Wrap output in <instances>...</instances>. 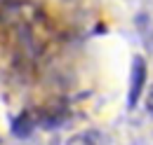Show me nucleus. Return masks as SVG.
I'll list each match as a JSON object with an SVG mask.
<instances>
[{
	"instance_id": "obj_1",
	"label": "nucleus",
	"mask_w": 153,
	"mask_h": 145,
	"mask_svg": "<svg viewBox=\"0 0 153 145\" xmlns=\"http://www.w3.org/2000/svg\"><path fill=\"white\" fill-rule=\"evenodd\" d=\"M144 82H146V61L141 56H134L132 72H130V91H127V105L134 108L139 96L144 94Z\"/></svg>"
},
{
	"instance_id": "obj_2",
	"label": "nucleus",
	"mask_w": 153,
	"mask_h": 145,
	"mask_svg": "<svg viewBox=\"0 0 153 145\" xmlns=\"http://www.w3.org/2000/svg\"><path fill=\"white\" fill-rule=\"evenodd\" d=\"M12 133L17 136V138H28L31 136V129H33V119H31V115L28 112H19L14 119H12Z\"/></svg>"
},
{
	"instance_id": "obj_3",
	"label": "nucleus",
	"mask_w": 153,
	"mask_h": 145,
	"mask_svg": "<svg viewBox=\"0 0 153 145\" xmlns=\"http://www.w3.org/2000/svg\"><path fill=\"white\" fill-rule=\"evenodd\" d=\"M66 145H97V143H94V138H92L90 133H80V136H73Z\"/></svg>"
},
{
	"instance_id": "obj_4",
	"label": "nucleus",
	"mask_w": 153,
	"mask_h": 145,
	"mask_svg": "<svg viewBox=\"0 0 153 145\" xmlns=\"http://www.w3.org/2000/svg\"><path fill=\"white\" fill-rule=\"evenodd\" d=\"M146 110L153 115V87L149 89V94H146Z\"/></svg>"
}]
</instances>
